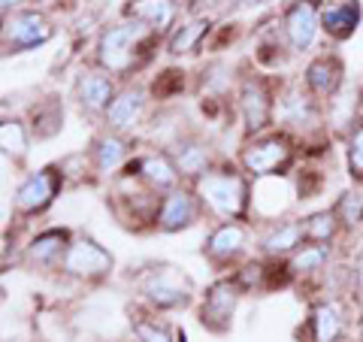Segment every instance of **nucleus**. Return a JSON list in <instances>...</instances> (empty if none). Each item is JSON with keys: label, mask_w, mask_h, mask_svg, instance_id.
<instances>
[{"label": "nucleus", "mask_w": 363, "mask_h": 342, "mask_svg": "<svg viewBox=\"0 0 363 342\" xmlns=\"http://www.w3.org/2000/svg\"><path fill=\"white\" fill-rule=\"evenodd\" d=\"M203 209L221 221H242L252 206V185L248 173L240 167H212L209 173L191 182Z\"/></svg>", "instance_id": "obj_1"}, {"label": "nucleus", "mask_w": 363, "mask_h": 342, "mask_svg": "<svg viewBox=\"0 0 363 342\" xmlns=\"http://www.w3.org/2000/svg\"><path fill=\"white\" fill-rule=\"evenodd\" d=\"M157 37L145 25L133 18H124L118 25L104 28L97 40V64L100 70H106L109 76H130L140 61L145 58V49H149V40Z\"/></svg>", "instance_id": "obj_2"}, {"label": "nucleus", "mask_w": 363, "mask_h": 342, "mask_svg": "<svg viewBox=\"0 0 363 342\" xmlns=\"http://www.w3.org/2000/svg\"><path fill=\"white\" fill-rule=\"evenodd\" d=\"M294 158H297V149L288 133H260L242 145L240 167L255 179H269L285 176L294 167Z\"/></svg>", "instance_id": "obj_3"}, {"label": "nucleus", "mask_w": 363, "mask_h": 342, "mask_svg": "<svg viewBox=\"0 0 363 342\" xmlns=\"http://www.w3.org/2000/svg\"><path fill=\"white\" fill-rule=\"evenodd\" d=\"M136 291L143 294V300L157 312L167 309H179V306L191 303L194 285L191 279L173 264H155L136 279Z\"/></svg>", "instance_id": "obj_4"}, {"label": "nucleus", "mask_w": 363, "mask_h": 342, "mask_svg": "<svg viewBox=\"0 0 363 342\" xmlns=\"http://www.w3.org/2000/svg\"><path fill=\"white\" fill-rule=\"evenodd\" d=\"M52 37H55V28L40 9H16L13 16L4 18V52L6 55L30 52L37 45H45Z\"/></svg>", "instance_id": "obj_5"}, {"label": "nucleus", "mask_w": 363, "mask_h": 342, "mask_svg": "<svg viewBox=\"0 0 363 342\" xmlns=\"http://www.w3.org/2000/svg\"><path fill=\"white\" fill-rule=\"evenodd\" d=\"M112 267H116V258L91 236H76L70 243V248H67L64 260H61L64 276H73V279H82V282L106 279L112 272Z\"/></svg>", "instance_id": "obj_6"}, {"label": "nucleus", "mask_w": 363, "mask_h": 342, "mask_svg": "<svg viewBox=\"0 0 363 342\" xmlns=\"http://www.w3.org/2000/svg\"><path fill=\"white\" fill-rule=\"evenodd\" d=\"M242 294H245V288L236 276L212 282L200 303V324L212 330V333H227L230 321H233V312H236V303H240Z\"/></svg>", "instance_id": "obj_7"}, {"label": "nucleus", "mask_w": 363, "mask_h": 342, "mask_svg": "<svg viewBox=\"0 0 363 342\" xmlns=\"http://www.w3.org/2000/svg\"><path fill=\"white\" fill-rule=\"evenodd\" d=\"M64 185L61 167H43L37 173H30L21 179V185L16 188V212L30 219V215L45 212L58 197V191Z\"/></svg>", "instance_id": "obj_8"}, {"label": "nucleus", "mask_w": 363, "mask_h": 342, "mask_svg": "<svg viewBox=\"0 0 363 342\" xmlns=\"http://www.w3.org/2000/svg\"><path fill=\"white\" fill-rule=\"evenodd\" d=\"M240 112H242L248 136L267 133L272 118H276V97L269 94L264 79H257V76H245L242 79V85H240Z\"/></svg>", "instance_id": "obj_9"}, {"label": "nucleus", "mask_w": 363, "mask_h": 342, "mask_svg": "<svg viewBox=\"0 0 363 342\" xmlns=\"http://www.w3.org/2000/svg\"><path fill=\"white\" fill-rule=\"evenodd\" d=\"M206 212L203 209L200 197L194 194V188H176L161 197V209H157V221L155 227L161 233H179L188 231L200 221V215Z\"/></svg>", "instance_id": "obj_10"}, {"label": "nucleus", "mask_w": 363, "mask_h": 342, "mask_svg": "<svg viewBox=\"0 0 363 342\" xmlns=\"http://www.w3.org/2000/svg\"><path fill=\"white\" fill-rule=\"evenodd\" d=\"M321 31V9L315 0H294L281 16V33L294 52H309Z\"/></svg>", "instance_id": "obj_11"}, {"label": "nucleus", "mask_w": 363, "mask_h": 342, "mask_svg": "<svg viewBox=\"0 0 363 342\" xmlns=\"http://www.w3.org/2000/svg\"><path fill=\"white\" fill-rule=\"evenodd\" d=\"M128 173H133L145 188L164 191V194L176 191L179 182H182V173H179V167H176L169 152H149V155L136 158V161L128 167Z\"/></svg>", "instance_id": "obj_12"}, {"label": "nucleus", "mask_w": 363, "mask_h": 342, "mask_svg": "<svg viewBox=\"0 0 363 342\" xmlns=\"http://www.w3.org/2000/svg\"><path fill=\"white\" fill-rule=\"evenodd\" d=\"M116 94H118L116 76H109L106 70H85L76 79V100L91 116H106Z\"/></svg>", "instance_id": "obj_13"}, {"label": "nucleus", "mask_w": 363, "mask_h": 342, "mask_svg": "<svg viewBox=\"0 0 363 342\" xmlns=\"http://www.w3.org/2000/svg\"><path fill=\"white\" fill-rule=\"evenodd\" d=\"M248 246V227L242 221H221L218 227H212V233L206 236V246H203V255H206L212 264H230L236 260Z\"/></svg>", "instance_id": "obj_14"}, {"label": "nucleus", "mask_w": 363, "mask_h": 342, "mask_svg": "<svg viewBox=\"0 0 363 342\" xmlns=\"http://www.w3.org/2000/svg\"><path fill=\"white\" fill-rule=\"evenodd\" d=\"M143 112H145V91L140 85H128L112 100V106L104 116V124L112 133H130L143 121Z\"/></svg>", "instance_id": "obj_15"}, {"label": "nucleus", "mask_w": 363, "mask_h": 342, "mask_svg": "<svg viewBox=\"0 0 363 342\" xmlns=\"http://www.w3.org/2000/svg\"><path fill=\"white\" fill-rule=\"evenodd\" d=\"M276 118L288 128H312L321 118L318 100L303 88H285L276 97Z\"/></svg>", "instance_id": "obj_16"}, {"label": "nucleus", "mask_w": 363, "mask_h": 342, "mask_svg": "<svg viewBox=\"0 0 363 342\" xmlns=\"http://www.w3.org/2000/svg\"><path fill=\"white\" fill-rule=\"evenodd\" d=\"M342 79H345V67L336 55H318V58L309 61V67L303 73L306 91L312 97H333L342 88Z\"/></svg>", "instance_id": "obj_17"}, {"label": "nucleus", "mask_w": 363, "mask_h": 342, "mask_svg": "<svg viewBox=\"0 0 363 342\" xmlns=\"http://www.w3.org/2000/svg\"><path fill=\"white\" fill-rule=\"evenodd\" d=\"M124 18H133L145 25L152 33H167L179 18V4L176 0H128L124 6Z\"/></svg>", "instance_id": "obj_18"}, {"label": "nucleus", "mask_w": 363, "mask_h": 342, "mask_svg": "<svg viewBox=\"0 0 363 342\" xmlns=\"http://www.w3.org/2000/svg\"><path fill=\"white\" fill-rule=\"evenodd\" d=\"M70 243H73V233L67 231V227H52V231H43L30 239L25 255L33 267H55V264L61 267Z\"/></svg>", "instance_id": "obj_19"}, {"label": "nucleus", "mask_w": 363, "mask_h": 342, "mask_svg": "<svg viewBox=\"0 0 363 342\" xmlns=\"http://www.w3.org/2000/svg\"><path fill=\"white\" fill-rule=\"evenodd\" d=\"M360 18L363 13H360L357 0H336V4H327L321 9V31L330 40L342 43L354 37V31L360 28Z\"/></svg>", "instance_id": "obj_20"}, {"label": "nucleus", "mask_w": 363, "mask_h": 342, "mask_svg": "<svg viewBox=\"0 0 363 342\" xmlns=\"http://www.w3.org/2000/svg\"><path fill=\"white\" fill-rule=\"evenodd\" d=\"M169 155H173L182 179L194 182V179H200L203 173H209L212 170V152H209V145L203 143L200 136H179Z\"/></svg>", "instance_id": "obj_21"}, {"label": "nucleus", "mask_w": 363, "mask_h": 342, "mask_svg": "<svg viewBox=\"0 0 363 342\" xmlns=\"http://www.w3.org/2000/svg\"><path fill=\"white\" fill-rule=\"evenodd\" d=\"M91 164H94L97 173H116V170L121 164H128V158H130V143L124 140V133H112V131H104L97 136L94 143H91Z\"/></svg>", "instance_id": "obj_22"}, {"label": "nucleus", "mask_w": 363, "mask_h": 342, "mask_svg": "<svg viewBox=\"0 0 363 342\" xmlns=\"http://www.w3.org/2000/svg\"><path fill=\"white\" fill-rule=\"evenodd\" d=\"M303 243H306L303 221H276L264 233V239H260V248H264V255H269V258L288 260Z\"/></svg>", "instance_id": "obj_23"}, {"label": "nucleus", "mask_w": 363, "mask_h": 342, "mask_svg": "<svg viewBox=\"0 0 363 342\" xmlns=\"http://www.w3.org/2000/svg\"><path fill=\"white\" fill-rule=\"evenodd\" d=\"M345 333L342 312L333 303H315L309 312V336L312 342H339Z\"/></svg>", "instance_id": "obj_24"}, {"label": "nucleus", "mask_w": 363, "mask_h": 342, "mask_svg": "<svg viewBox=\"0 0 363 342\" xmlns=\"http://www.w3.org/2000/svg\"><path fill=\"white\" fill-rule=\"evenodd\" d=\"M330 255H333L330 243H303L297 252L288 258V267H291L294 276H315V272L327 270Z\"/></svg>", "instance_id": "obj_25"}, {"label": "nucleus", "mask_w": 363, "mask_h": 342, "mask_svg": "<svg viewBox=\"0 0 363 342\" xmlns=\"http://www.w3.org/2000/svg\"><path fill=\"white\" fill-rule=\"evenodd\" d=\"M209 28H212L209 18H191L188 25L173 31V37H169V43H167V52L173 55V58H179V55H194L200 49V43L206 40Z\"/></svg>", "instance_id": "obj_26"}, {"label": "nucleus", "mask_w": 363, "mask_h": 342, "mask_svg": "<svg viewBox=\"0 0 363 342\" xmlns=\"http://www.w3.org/2000/svg\"><path fill=\"white\" fill-rule=\"evenodd\" d=\"M0 149L13 161H25L30 149V133L18 118H4V124H0Z\"/></svg>", "instance_id": "obj_27"}, {"label": "nucleus", "mask_w": 363, "mask_h": 342, "mask_svg": "<svg viewBox=\"0 0 363 342\" xmlns=\"http://www.w3.org/2000/svg\"><path fill=\"white\" fill-rule=\"evenodd\" d=\"M64 124V109L55 104V100H45V104L33 106L30 112V133L37 136V140H49V136H55L61 131Z\"/></svg>", "instance_id": "obj_28"}, {"label": "nucleus", "mask_w": 363, "mask_h": 342, "mask_svg": "<svg viewBox=\"0 0 363 342\" xmlns=\"http://www.w3.org/2000/svg\"><path fill=\"white\" fill-rule=\"evenodd\" d=\"M339 219L333 209H321V212H312L303 219V231H306V243H333L336 233H339Z\"/></svg>", "instance_id": "obj_29"}, {"label": "nucleus", "mask_w": 363, "mask_h": 342, "mask_svg": "<svg viewBox=\"0 0 363 342\" xmlns=\"http://www.w3.org/2000/svg\"><path fill=\"white\" fill-rule=\"evenodd\" d=\"M345 161H348V173L354 182L363 185V118H354L345 136Z\"/></svg>", "instance_id": "obj_30"}, {"label": "nucleus", "mask_w": 363, "mask_h": 342, "mask_svg": "<svg viewBox=\"0 0 363 342\" xmlns=\"http://www.w3.org/2000/svg\"><path fill=\"white\" fill-rule=\"evenodd\" d=\"M333 212H336V219H339V224H342L345 231H354V227L363 224V194L360 191L339 194Z\"/></svg>", "instance_id": "obj_31"}, {"label": "nucleus", "mask_w": 363, "mask_h": 342, "mask_svg": "<svg viewBox=\"0 0 363 342\" xmlns=\"http://www.w3.org/2000/svg\"><path fill=\"white\" fill-rule=\"evenodd\" d=\"M130 330H133L136 342H173V330L164 321H157L155 315H133Z\"/></svg>", "instance_id": "obj_32"}, {"label": "nucleus", "mask_w": 363, "mask_h": 342, "mask_svg": "<svg viewBox=\"0 0 363 342\" xmlns=\"http://www.w3.org/2000/svg\"><path fill=\"white\" fill-rule=\"evenodd\" d=\"M21 4H25V0H0V9H4V18H6V16H13Z\"/></svg>", "instance_id": "obj_33"}, {"label": "nucleus", "mask_w": 363, "mask_h": 342, "mask_svg": "<svg viewBox=\"0 0 363 342\" xmlns=\"http://www.w3.org/2000/svg\"><path fill=\"white\" fill-rule=\"evenodd\" d=\"M360 342H363V333H360Z\"/></svg>", "instance_id": "obj_34"}]
</instances>
